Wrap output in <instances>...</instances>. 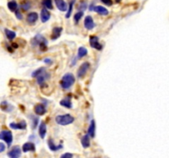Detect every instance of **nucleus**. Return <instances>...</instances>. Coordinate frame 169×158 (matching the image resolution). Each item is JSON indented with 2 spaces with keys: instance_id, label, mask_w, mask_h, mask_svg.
Segmentation results:
<instances>
[{
  "instance_id": "f257e3e1",
  "label": "nucleus",
  "mask_w": 169,
  "mask_h": 158,
  "mask_svg": "<svg viewBox=\"0 0 169 158\" xmlns=\"http://www.w3.org/2000/svg\"><path fill=\"white\" fill-rule=\"evenodd\" d=\"M75 82V78L72 74H66L60 81V86L63 89H69Z\"/></svg>"
},
{
  "instance_id": "f03ea898",
  "label": "nucleus",
  "mask_w": 169,
  "mask_h": 158,
  "mask_svg": "<svg viewBox=\"0 0 169 158\" xmlns=\"http://www.w3.org/2000/svg\"><path fill=\"white\" fill-rule=\"evenodd\" d=\"M74 121V118L70 114H62L55 117V122L62 126L72 124Z\"/></svg>"
},
{
  "instance_id": "7ed1b4c3",
  "label": "nucleus",
  "mask_w": 169,
  "mask_h": 158,
  "mask_svg": "<svg viewBox=\"0 0 169 158\" xmlns=\"http://www.w3.org/2000/svg\"><path fill=\"white\" fill-rule=\"evenodd\" d=\"M32 44L34 45H40V48L42 50H46L47 41L46 40V38H44L41 35H37L35 38L32 40Z\"/></svg>"
},
{
  "instance_id": "20e7f679",
  "label": "nucleus",
  "mask_w": 169,
  "mask_h": 158,
  "mask_svg": "<svg viewBox=\"0 0 169 158\" xmlns=\"http://www.w3.org/2000/svg\"><path fill=\"white\" fill-rule=\"evenodd\" d=\"M0 139L6 142L7 146L10 147L12 142V132H10L8 130H3V131H2L0 133Z\"/></svg>"
},
{
  "instance_id": "39448f33",
  "label": "nucleus",
  "mask_w": 169,
  "mask_h": 158,
  "mask_svg": "<svg viewBox=\"0 0 169 158\" xmlns=\"http://www.w3.org/2000/svg\"><path fill=\"white\" fill-rule=\"evenodd\" d=\"M90 67V63L88 62H85L83 63L82 64L81 66H80V68H78V78H82L86 73H87V71L88 70V68Z\"/></svg>"
},
{
  "instance_id": "423d86ee",
  "label": "nucleus",
  "mask_w": 169,
  "mask_h": 158,
  "mask_svg": "<svg viewBox=\"0 0 169 158\" xmlns=\"http://www.w3.org/2000/svg\"><path fill=\"white\" fill-rule=\"evenodd\" d=\"M90 45H91V46L93 48L97 50H102V45L99 43L98 38L97 36H91L90 37Z\"/></svg>"
},
{
  "instance_id": "0eeeda50",
  "label": "nucleus",
  "mask_w": 169,
  "mask_h": 158,
  "mask_svg": "<svg viewBox=\"0 0 169 158\" xmlns=\"http://www.w3.org/2000/svg\"><path fill=\"white\" fill-rule=\"evenodd\" d=\"M21 155H22V152L18 147H14L12 148V150H10L7 153V156L11 158H18L21 157Z\"/></svg>"
},
{
  "instance_id": "6e6552de",
  "label": "nucleus",
  "mask_w": 169,
  "mask_h": 158,
  "mask_svg": "<svg viewBox=\"0 0 169 158\" xmlns=\"http://www.w3.org/2000/svg\"><path fill=\"white\" fill-rule=\"evenodd\" d=\"M84 27L85 28L88 30H92L95 27V23H94L93 17L91 16H87L84 19Z\"/></svg>"
},
{
  "instance_id": "1a4fd4ad",
  "label": "nucleus",
  "mask_w": 169,
  "mask_h": 158,
  "mask_svg": "<svg viewBox=\"0 0 169 158\" xmlns=\"http://www.w3.org/2000/svg\"><path fill=\"white\" fill-rule=\"evenodd\" d=\"M55 5H56L57 8H58L59 11H67L68 6H67V3L64 2V0H55Z\"/></svg>"
},
{
  "instance_id": "9d476101",
  "label": "nucleus",
  "mask_w": 169,
  "mask_h": 158,
  "mask_svg": "<svg viewBox=\"0 0 169 158\" xmlns=\"http://www.w3.org/2000/svg\"><path fill=\"white\" fill-rule=\"evenodd\" d=\"M10 128L12 129H25L27 128V123L25 121H21L19 123H11Z\"/></svg>"
},
{
  "instance_id": "9b49d317",
  "label": "nucleus",
  "mask_w": 169,
  "mask_h": 158,
  "mask_svg": "<svg viewBox=\"0 0 169 158\" xmlns=\"http://www.w3.org/2000/svg\"><path fill=\"white\" fill-rule=\"evenodd\" d=\"M41 18L42 22H46L50 18V13L46 8H43L41 12Z\"/></svg>"
},
{
  "instance_id": "f8f14e48",
  "label": "nucleus",
  "mask_w": 169,
  "mask_h": 158,
  "mask_svg": "<svg viewBox=\"0 0 169 158\" xmlns=\"http://www.w3.org/2000/svg\"><path fill=\"white\" fill-rule=\"evenodd\" d=\"M93 11L97 12L100 15H102V16H106L109 14L108 10L102 6H95L93 7Z\"/></svg>"
},
{
  "instance_id": "ddd939ff",
  "label": "nucleus",
  "mask_w": 169,
  "mask_h": 158,
  "mask_svg": "<svg viewBox=\"0 0 169 158\" xmlns=\"http://www.w3.org/2000/svg\"><path fill=\"white\" fill-rule=\"evenodd\" d=\"M37 20H38V14H37L36 12H30L29 14L27 15V21L30 24L35 23Z\"/></svg>"
},
{
  "instance_id": "4468645a",
  "label": "nucleus",
  "mask_w": 169,
  "mask_h": 158,
  "mask_svg": "<svg viewBox=\"0 0 169 158\" xmlns=\"http://www.w3.org/2000/svg\"><path fill=\"white\" fill-rule=\"evenodd\" d=\"M22 151L24 153H27V152H35V144L32 142H27L25 143L22 147Z\"/></svg>"
},
{
  "instance_id": "2eb2a0df",
  "label": "nucleus",
  "mask_w": 169,
  "mask_h": 158,
  "mask_svg": "<svg viewBox=\"0 0 169 158\" xmlns=\"http://www.w3.org/2000/svg\"><path fill=\"white\" fill-rule=\"evenodd\" d=\"M95 131H96V124H95L94 120H92L91 123H90L89 127H88V135L90 136L91 138H94L95 137Z\"/></svg>"
},
{
  "instance_id": "dca6fc26",
  "label": "nucleus",
  "mask_w": 169,
  "mask_h": 158,
  "mask_svg": "<svg viewBox=\"0 0 169 158\" xmlns=\"http://www.w3.org/2000/svg\"><path fill=\"white\" fill-rule=\"evenodd\" d=\"M46 108L42 105V104H38L35 106V112L38 115H43L46 113Z\"/></svg>"
},
{
  "instance_id": "f3484780",
  "label": "nucleus",
  "mask_w": 169,
  "mask_h": 158,
  "mask_svg": "<svg viewBox=\"0 0 169 158\" xmlns=\"http://www.w3.org/2000/svg\"><path fill=\"white\" fill-rule=\"evenodd\" d=\"M62 32V28L60 27H55L52 31V35H51V39L56 40L60 36Z\"/></svg>"
},
{
  "instance_id": "a211bd4d",
  "label": "nucleus",
  "mask_w": 169,
  "mask_h": 158,
  "mask_svg": "<svg viewBox=\"0 0 169 158\" xmlns=\"http://www.w3.org/2000/svg\"><path fill=\"white\" fill-rule=\"evenodd\" d=\"M81 143L84 148H88L90 146V136L88 134L83 136L81 139Z\"/></svg>"
},
{
  "instance_id": "6ab92c4d",
  "label": "nucleus",
  "mask_w": 169,
  "mask_h": 158,
  "mask_svg": "<svg viewBox=\"0 0 169 158\" xmlns=\"http://www.w3.org/2000/svg\"><path fill=\"white\" fill-rule=\"evenodd\" d=\"M39 134L41 138H44L46 134V125L44 122H42L39 126Z\"/></svg>"
},
{
  "instance_id": "aec40b11",
  "label": "nucleus",
  "mask_w": 169,
  "mask_h": 158,
  "mask_svg": "<svg viewBox=\"0 0 169 158\" xmlns=\"http://www.w3.org/2000/svg\"><path fill=\"white\" fill-rule=\"evenodd\" d=\"M48 146H49V148L53 151V152H56V151H58L59 149H61L62 148V145H59V146H56L55 143H54V142H53L52 139H49V141H48Z\"/></svg>"
},
{
  "instance_id": "412c9836",
  "label": "nucleus",
  "mask_w": 169,
  "mask_h": 158,
  "mask_svg": "<svg viewBox=\"0 0 169 158\" xmlns=\"http://www.w3.org/2000/svg\"><path fill=\"white\" fill-rule=\"evenodd\" d=\"M50 78V75L46 73H45V72H43V73H41L40 75H38L37 76V82L39 83V84H41L43 82H45L47 78Z\"/></svg>"
},
{
  "instance_id": "4be33fe9",
  "label": "nucleus",
  "mask_w": 169,
  "mask_h": 158,
  "mask_svg": "<svg viewBox=\"0 0 169 158\" xmlns=\"http://www.w3.org/2000/svg\"><path fill=\"white\" fill-rule=\"evenodd\" d=\"M7 7H8V9L11 12H16L18 10V7L17 2H16L15 0H12V1L8 2V3H7Z\"/></svg>"
},
{
  "instance_id": "5701e85b",
  "label": "nucleus",
  "mask_w": 169,
  "mask_h": 158,
  "mask_svg": "<svg viewBox=\"0 0 169 158\" xmlns=\"http://www.w3.org/2000/svg\"><path fill=\"white\" fill-rule=\"evenodd\" d=\"M60 105L62 106H64V107L70 109V108L72 107V103H71V100H70V97H66V98L63 99L60 101Z\"/></svg>"
},
{
  "instance_id": "b1692460",
  "label": "nucleus",
  "mask_w": 169,
  "mask_h": 158,
  "mask_svg": "<svg viewBox=\"0 0 169 158\" xmlns=\"http://www.w3.org/2000/svg\"><path fill=\"white\" fill-rule=\"evenodd\" d=\"M5 31V34H6V36L7 37V39L9 40H13L15 37H16V33L14 31H12L11 30H8V29H5L4 30Z\"/></svg>"
},
{
  "instance_id": "393cba45",
  "label": "nucleus",
  "mask_w": 169,
  "mask_h": 158,
  "mask_svg": "<svg viewBox=\"0 0 169 158\" xmlns=\"http://www.w3.org/2000/svg\"><path fill=\"white\" fill-rule=\"evenodd\" d=\"M88 54V50L84 47H80L78 50V58H82Z\"/></svg>"
},
{
  "instance_id": "a878e982",
  "label": "nucleus",
  "mask_w": 169,
  "mask_h": 158,
  "mask_svg": "<svg viewBox=\"0 0 169 158\" xmlns=\"http://www.w3.org/2000/svg\"><path fill=\"white\" fill-rule=\"evenodd\" d=\"M75 3V0H72L70 2V6H69V9H68V12L66 13V18H70V16H71V13H72V11H73V7H74V4Z\"/></svg>"
},
{
  "instance_id": "bb28decb",
  "label": "nucleus",
  "mask_w": 169,
  "mask_h": 158,
  "mask_svg": "<svg viewBox=\"0 0 169 158\" xmlns=\"http://www.w3.org/2000/svg\"><path fill=\"white\" fill-rule=\"evenodd\" d=\"M42 4L46 8H48V9H52L53 8L52 0H43Z\"/></svg>"
},
{
  "instance_id": "cd10ccee",
  "label": "nucleus",
  "mask_w": 169,
  "mask_h": 158,
  "mask_svg": "<svg viewBox=\"0 0 169 158\" xmlns=\"http://www.w3.org/2000/svg\"><path fill=\"white\" fill-rule=\"evenodd\" d=\"M31 4L30 2H28V1H25V2H23V3H22L21 7H22V9L24 10V11H27L28 9L31 8Z\"/></svg>"
},
{
  "instance_id": "c85d7f7f",
  "label": "nucleus",
  "mask_w": 169,
  "mask_h": 158,
  "mask_svg": "<svg viewBox=\"0 0 169 158\" xmlns=\"http://www.w3.org/2000/svg\"><path fill=\"white\" fill-rule=\"evenodd\" d=\"M82 16H83V12H82V11L77 12L75 15H74V17L75 23L78 22H79V20H80L82 17Z\"/></svg>"
},
{
  "instance_id": "c756f323",
  "label": "nucleus",
  "mask_w": 169,
  "mask_h": 158,
  "mask_svg": "<svg viewBox=\"0 0 169 158\" xmlns=\"http://www.w3.org/2000/svg\"><path fill=\"white\" fill-rule=\"evenodd\" d=\"M43 72H45V68H40L39 69H37V70H35V72H33V74H31V77H33V78H35V77H37L38 75H40L41 73H43Z\"/></svg>"
},
{
  "instance_id": "7c9ffc66",
  "label": "nucleus",
  "mask_w": 169,
  "mask_h": 158,
  "mask_svg": "<svg viewBox=\"0 0 169 158\" xmlns=\"http://www.w3.org/2000/svg\"><path fill=\"white\" fill-rule=\"evenodd\" d=\"M101 2L106 6L112 5V1H111V0H101Z\"/></svg>"
},
{
  "instance_id": "2f4dec72",
  "label": "nucleus",
  "mask_w": 169,
  "mask_h": 158,
  "mask_svg": "<svg viewBox=\"0 0 169 158\" xmlns=\"http://www.w3.org/2000/svg\"><path fill=\"white\" fill-rule=\"evenodd\" d=\"M61 157L62 158H71V157H73V154H71V153H64V154H63V155L61 156Z\"/></svg>"
},
{
  "instance_id": "473e14b6",
  "label": "nucleus",
  "mask_w": 169,
  "mask_h": 158,
  "mask_svg": "<svg viewBox=\"0 0 169 158\" xmlns=\"http://www.w3.org/2000/svg\"><path fill=\"white\" fill-rule=\"evenodd\" d=\"M5 149H6V146H5L3 142H0V153L4 152Z\"/></svg>"
},
{
  "instance_id": "72a5a7b5",
  "label": "nucleus",
  "mask_w": 169,
  "mask_h": 158,
  "mask_svg": "<svg viewBox=\"0 0 169 158\" xmlns=\"http://www.w3.org/2000/svg\"><path fill=\"white\" fill-rule=\"evenodd\" d=\"M16 17L17 18H18L19 20H21V19H22V14H21V12L19 11H16Z\"/></svg>"
},
{
  "instance_id": "f704fd0d",
  "label": "nucleus",
  "mask_w": 169,
  "mask_h": 158,
  "mask_svg": "<svg viewBox=\"0 0 169 158\" xmlns=\"http://www.w3.org/2000/svg\"><path fill=\"white\" fill-rule=\"evenodd\" d=\"M32 120L34 121V124H33V129H35V127H36V125H37V122H38V118H32Z\"/></svg>"
},
{
  "instance_id": "c9c22d12",
  "label": "nucleus",
  "mask_w": 169,
  "mask_h": 158,
  "mask_svg": "<svg viewBox=\"0 0 169 158\" xmlns=\"http://www.w3.org/2000/svg\"><path fill=\"white\" fill-rule=\"evenodd\" d=\"M44 63H52V60L50 59H44Z\"/></svg>"
},
{
  "instance_id": "e433bc0d",
  "label": "nucleus",
  "mask_w": 169,
  "mask_h": 158,
  "mask_svg": "<svg viewBox=\"0 0 169 158\" xmlns=\"http://www.w3.org/2000/svg\"><path fill=\"white\" fill-rule=\"evenodd\" d=\"M121 1V0H116V2H117V3H120Z\"/></svg>"
}]
</instances>
